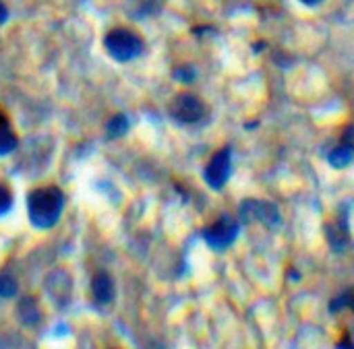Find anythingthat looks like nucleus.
Instances as JSON below:
<instances>
[{
    "label": "nucleus",
    "instance_id": "obj_1",
    "mask_svg": "<svg viewBox=\"0 0 354 349\" xmlns=\"http://www.w3.org/2000/svg\"><path fill=\"white\" fill-rule=\"evenodd\" d=\"M62 207H64V195L56 186L37 188V190L29 192V197H27L29 221H31V226H35L39 230L54 228L62 215Z\"/></svg>",
    "mask_w": 354,
    "mask_h": 349
},
{
    "label": "nucleus",
    "instance_id": "obj_2",
    "mask_svg": "<svg viewBox=\"0 0 354 349\" xmlns=\"http://www.w3.org/2000/svg\"><path fill=\"white\" fill-rule=\"evenodd\" d=\"M104 43H106L108 54L118 62H129L143 52V41L139 39L137 33L129 29H112L106 35Z\"/></svg>",
    "mask_w": 354,
    "mask_h": 349
},
{
    "label": "nucleus",
    "instance_id": "obj_3",
    "mask_svg": "<svg viewBox=\"0 0 354 349\" xmlns=\"http://www.w3.org/2000/svg\"><path fill=\"white\" fill-rule=\"evenodd\" d=\"M239 230H241L239 221H234L232 217L224 215V217H220L218 221H214L209 228L203 230V240H205L214 250H224V248H228V246L236 240Z\"/></svg>",
    "mask_w": 354,
    "mask_h": 349
},
{
    "label": "nucleus",
    "instance_id": "obj_4",
    "mask_svg": "<svg viewBox=\"0 0 354 349\" xmlns=\"http://www.w3.org/2000/svg\"><path fill=\"white\" fill-rule=\"evenodd\" d=\"M170 114L180 124H195L205 116V103L193 93H180L170 103Z\"/></svg>",
    "mask_w": 354,
    "mask_h": 349
},
{
    "label": "nucleus",
    "instance_id": "obj_5",
    "mask_svg": "<svg viewBox=\"0 0 354 349\" xmlns=\"http://www.w3.org/2000/svg\"><path fill=\"white\" fill-rule=\"evenodd\" d=\"M241 221H259L266 228H278L282 217L276 205L263 201H245L241 205Z\"/></svg>",
    "mask_w": 354,
    "mask_h": 349
},
{
    "label": "nucleus",
    "instance_id": "obj_6",
    "mask_svg": "<svg viewBox=\"0 0 354 349\" xmlns=\"http://www.w3.org/2000/svg\"><path fill=\"white\" fill-rule=\"evenodd\" d=\"M230 170H232V151L230 147H224L205 166V182L214 190H220L230 178Z\"/></svg>",
    "mask_w": 354,
    "mask_h": 349
},
{
    "label": "nucleus",
    "instance_id": "obj_7",
    "mask_svg": "<svg viewBox=\"0 0 354 349\" xmlns=\"http://www.w3.org/2000/svg\"><path fill=\"white\" fill-rule=\"evenodd\" d=\"M91 292L93 298L100 304H110L114 300V281L106 271H97L91 279Z\"/></svg>",
    "mask_w": 354,
    "mask_h": 349
},
{
    "label": "nucleus",
    "instance_id": "obj_8",
    "mask_svg": "<svg viewBox=\"0 0 354 349\" xmlns=\"http://www.w3.org/2000/svg\"><path fill=\"white\" fill-rule=\"evenodd\" d=\"M58 292H60V306H64L71 298V277L64 271H58L52 277H48V294L56 300Z\"/></svg>",
    "mask_w": 354,
    "mask_h": 349
},
{
    "label": "nucleus",
    "instance_id": "obj_9",
    "mask_svg": "<svg viewBox=\"0 0 354 349\" xmlns=\"http://www.w3.org/2000/svg\"><path fill=\"white\" fill-rule=\"evenodd\" d=\"M17 315H19L21 323L27 327H33L41 321V312H39L37 302L33 298H21V302L17 306Z\"/></svg>",
    "mask_w": 354,
    "mask_h": 349
},
{
    "label": "nucleus",
    "instance_id": "obj_10",
    "mask_svg": "<svg viewBox=\"0 0 354 349\" xmlns=\"http://www.w3.org/2000/svg\"><path fill=\"white\" fill-rule=\"evenodd\" d=\"M354 157V149L351 145H346V143H340L338 147H334L332 151H330V155H328V161L334 166V168H346L351 161H353Z\"/></svg>",
    "mask_w": 354,
    "mask_h": 349
},
{
    "label": "nucleus",
    "instance_id": "obj_11",
    "mask_svg": "<svg viewBox=\"0 0 354 349\" xmlns=\"http://www.w3.org/2000/svg\"><path fill=\"white\" fill-rule=\"evenodd\" d=\"M17 147V134L12 132L10 124L0 116V155L10 153Z\"/></svg>",
    "mask_w": 354,
    "mask_h": 349
},
{
    "label": "nucleus",
    "instance_id": "obj_12",
    "mask_svg": "<svg viewBox=\"0 0 354 349\" xmlns=\"http://www.w3.org/2000/svg\"><path fill=\"white\" fill-rule=\"evenodd\" d=\"M127 130H129V118L122 116V114H120V116H114V118L108 122V137H112V139L124 137Z\"/></svg>",
    "mask_w": 354,
    "mask_h": 349
},
{
    "label": "nucleus",
    "instance_id": "obj_13",
    "mask_svg": "<svg viewBox=\"0 0 354 349\" xmlns=\"http://www.w3.org/2000/svg\"><path fill=\"white\" fill-rule=\"evenodd\" d=\"M19 290L17 279L10 273H0V298H12Z\"/></svg>",
    "mask_w": 354,
    "mask_h": 349
},
{
    "label": "nucleus",
    "instance_id": "obj_14",
    "mask_svg": "<svg viewBox=\"0 0 354 349\" xmlns=\"http://www.w3.org/2000/svg\"><path fill=\"white\" fill-rule=\"evenodd\" d=\"M174 77H176L180 83H191V81H195L197 72H195V68H193V66L185 64V66H178V68L174 70Z\"/></svg>",
    "mask_w": 354,
    "mask_h": 349
},
{
    "label": "nucleus",
    "instance_id": "obj_15",
    "mask_svg": "<svg viewBox=\"0 0 354 349\" xmlns=\"http://www.w3.org/2000/svg\"><path fill=\"white\" fill-rule=\"evenodd\" d=\"M12 207V195L6 186H0V215H4Z\"/></svg>",
    "mask_w": 354,
    "mask_h": 349
},
{
    "label": "nucleus",
    "instance_id": "obj_16",
    "mask_svg": "<svg viewBox=\"0 0 354 349\" xmlns=\"http://www.w3.org/2000/svg\"><path fill=\"white\" fill-rule=\"evenodd\" d=\"M342 143H346V145H351L354 149V126H348L346 130H344V137H342Z\"/></svg>",
    "mask_w": 354,
    "mask_h": 349
},
{
    "label": "nucleus",
    "instance_id": "obj_17",
    "mask_svg": "<svg viewBox=\"0 0 354 349\" xmlns=\"http://www.w3.org/2000/svg\"><path fill=\"white\" fill-rule=\"evenodd\" d=\"M6 19H8V10H6V6L2 4V0H0V25H2Z\"/></svg>",
    "mask_w": 354,
    "mask_h": 349
},
{
    "label": "nucleus",
    "instance_id": "obj_18",
    "mask_svg": "<svg viewBox=\"0 0 354 349\" xmlns=\"http://www.w3.org/2000/svg\"><path fill=\"white\" fill-rule=\"evenodd\" d=\"M303 4H307V6H315V4H319L322 0H301Z\"/></svg>",
    "mask_w": 354,
    "mask_h": 349
}]
</instances>
